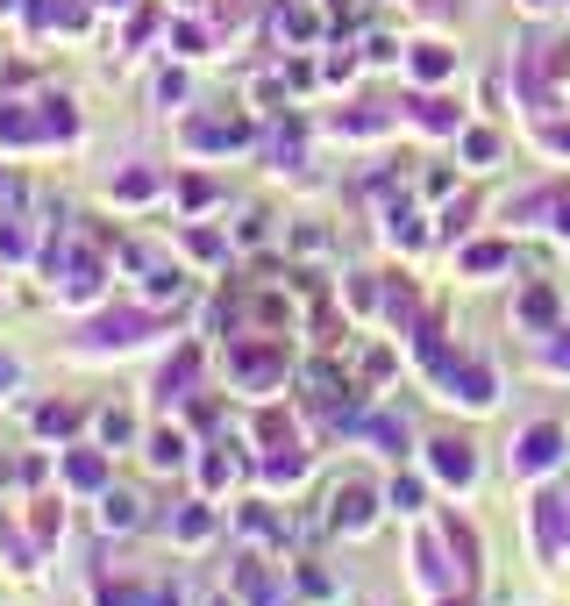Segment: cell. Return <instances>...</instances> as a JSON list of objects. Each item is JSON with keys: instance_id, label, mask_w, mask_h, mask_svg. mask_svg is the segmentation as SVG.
I'll use <instances>...</instances> for the list:
<instances>
[{"instance_id": "1", "label": "cell", "mask_w": 570, "mask_h": 606, "mask_svg": "<svg viewBox=\"0 0 570 606\" xmlns=\"http://www.w3.org/2000/svg\"><path fill=\"white\" fill-rule=\"evenodd\" d=\"M557 450H563L557 429H528V435H520V450H514V472H549Z\"/></svg>"}, {"instance_id": "2", "label": "cell", "mask_w": 570, "mask_h": 606, "mask_svg": "<svg viewBox=\"0 0 570 606\" xmlns=\"http://www.w3.org/2000/svg\"><path fill=\"white\" fill-rule=\"evenodd\" d=\"M435 472H442V478H457V485H471V472H478L471 443H435Z\"/></svg>"}, {"instance_id": "3", "label": "cell", "mask_w": 570, "mask_h": 606, "mask_svg": "<svg viewBox=\"0 0 570 606\" xmlns=\"http://www.w3.org/2000/svg\"><path fill=\"white\" fill-rule=\"evenodd\" d=\"M143 328H150L143 314H114V322H100V328H94V343H136Z\"/></svg>"}, {"instance_id": "4", "label": "cell", "mask_w": 570, "mask_h": 606, "mask_svg": "<svg viewBox=\"0 0 570 606\" xmlns=\"http://www.w3.org/2000/svg\"><path fill=\"white\" fill-rule=\"evenodd\" d=\"M336 521H342V528H364V521H371V499L357 493V485H350V493H336Z\"/></svg>"}, {"instance_id": "5", "label": "cell", "mask_w": 570, "mask_h": 606, "mask_svg": "<svg viewBox=\"0 0 570 606\" xmlns=\"http://www.w3.org/2000/svg\"><path fill=\"white\" fill-rule=\"evenodd\" d=\"M186 386H193V357L164 364V400H186Z\"/></svg>"}, {"instance_id": "6", "label": "cell", "mask_w": 570, "mask_h": 606, "mask_svg": "<svg viewBox=\"0 0 570 606\" xmlns=\"http://www.w3.org/2000/svg\"><path fill=\"white\" fill-rule=\"evenodd\" d=\"M414 72H421V79H442V72H449V51H442V43H428V51L414 57Z\"/></svg>"}, {"instance_id": "7", "label": "cell", "mask_w": 570, "mask_h": 606, "mask_svg": "<svg viewBox=\"0 0 570 606\" xmlns=\"http://www.w3.org/2000/svg\"><path fill=\"white\" fill-rule=\"evenodd\" d=\"M150 457H157V464H178V457H186V443H178V435H157V443H150Z\"/></svg>"}, {"instance_id": "8", "label": "cell", "mask_w": 570, "mask_h": 606, "mask_svg": "<svg viewBox=\"0 0 570 606\" xmlns=\"http://www.w3.org/2000/svg\"><path fill=\"white\" fill-rule=\"evenodd\" d=\"M421 121H428V129H449L457 115H449V100H421Z\"/></svg>"}, {"instance_id": "9", "label": "cell", "mask_w": 570, "mask_h": 606, "mask_svg": "<svg viewBox=\"0 0 570 606\" xmlns=\"http://www.w3.org/2000/svg\"><path fill=\"white\" fill-rule=\"evenodd\" d=\"M114 521H122V528L136 521V499H122V493H114V499H108V528H114Z\"/></svg>"}, {"instance_id": "10", "label": "cell", "mask_w": 570, "mask_h": 606, "mask_svg": "<svg viewBox=\"0 0 570 606\" xmlns=\"http://www.w3.org/2000/svg\"><path fill=\"white\" fill-rule=\"evenodd\" d=\"M8 378H14V364H0V386H8Z\"/></svg>"}, {"instance_id": "11", "label": "cell", "mask_w": 570, "mask_h": 606, "mask_svg": "<svg viewBox=\"0 0 570 606\" xmlns=\"http://www.w3.org/2000/svg\"><path fill=\"white\" fill-rule=\"evenodd\" d=\"M100 8H122V0H100Z\"/></svg>"}]
</instances>
